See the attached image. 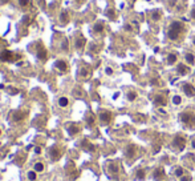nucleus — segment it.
I'll list each match as a JSON object with an SVG mask.
<instances>
[{
    "mask_svg": "<svg viewBox=\"0 0 195 181\" xmlns=\"http://www.w3.org/2000/svg\"><path fill=\"white\" fill-rule=\"evenodd\" d=\"M86 121H88V125H93L94 124V116L93 115H88Z\"/></svg>",
    "mask_w": 195,
    "mask_h": 181,
    "instance_id": "obj_30",
    "label": "nucleus"
},
{
    "mask_svg": "<svg viewBox=\"0 0 195 181\" xmlns=\"http://www.w3.org/2000/svg\"><path fill=\"white\" fill-rule=\"evenodd\" d=\"M60 21L63 23V24H66V23L69 21V15H68L66 11H61V13H60Z\"/></svg>",
    "mask_w": 195,
    "mask_h": 181,
    "instance_id": "obj_20",
    "label": "nucleus"
},
{
    "mask_svg": "<svg viewBox=\"0 0 195 181\" xmlns=\"http://www.w3.org/2000/svg\"><path fill=\"white\" fill-rule=\"evenodd\" d=\"M19 5L23 8L31 7V0H19Z\"/></svg>",
    "mask_w": 195,
    "mask_h": 181,
    "instance_id": "obj_27",
    "label": "nucleus"
},
{
    "mask_svg": "<svg viewBox=\"0 0 195 181\" xmlns=\"http://www.w3.org/2000/svg\"><path fill=\"white\" fill-rule=\"evenodd\" d=\"M173 145L177 146L179 151H182V149L185 148V145H186L185 137H183V136H175V139H174V141H173Z\"/></svg>",
    "mask_w": 195,
    "mask_h": 181,
    "instance_id": "obj_8",
    "label": "nucleus"
},
{
    "mask_svg": "<svg viewBox=\"0 0 195 181\" xmlns=\"http://www.w3.org/2000/svg\"><path fill=\"white\" fill-rule=\"evenodd\" d=\"M125 30H126V31H131V25H130V24H126V25H125Z\"/></svg>",
    "mask_w": 195,
    "mask_h": 181,
    "instance_id": "obj_38",
    "label": "nucleus"
},
{
    "mask_svg": "<svg viewBox=\"0 0 195 181\" xmlns=\"http://www.w3.org/2000/svg\"><path fill=\"white\" fill-rule=\"evenodd\" d=\"M177 59H178L177 55H175V53H170L167 56V63L171 65V64H174V63H177Z\"/></svg>",
    "mask_w": 195,
    "mask_h": 181,
    "instance_id": "obj_26",
    "label": "nucleus"
},
{
    "mask_svg": "<svg viewBox=\"0 0 195 181\" xmlns=\"http://www.w3.org/2000/svg\"><path fill=\"white\" fill-rule=\"evenodd\" d=\"M191 145H193V148H195V139L191 141Z\"/></svg>",
    "mask_w": 195,
    "mask_h": 181,
    "instance_id": "obj_41",
    "label": "nucleus"
},
{
    "mask_svg": "<svg viewBox=\"0 0 195 181\" xmlns=\"http://www.w3.org/2000/svg\"><path fill=\"white\" fill-rule=\"evenodd\" d=\"M76 1H83V0H76Z\"/></svg>",
    "mask_w": 195,
    "mask_h": 181,
    "instance_id": "obj_43",
    "label": "nucleus"
},
{
    "mask_svg": "<svg viewBox=\"0 0 195 181\" xmlns=\"http://www.w3.org/2000/svg\"><path fill=\"white\" fill-rule=\"evenodd\" d=\"M93 30H94L96 33H102L104 32V23L102 21H97L94 24V27H93Z\"/></svg>",
    "mask_w": 195,
    "mask_h": 181,
    "instance_id": "obj_18",
    "label": "nucleus"
},
{
    "mask_svg": "<svg viewBox=\"0 0 195 181\" xmlns=\"http://www.w3.org/2000/svg\"><path fill=\"white\" fill-rule=\"evenodd\" d=\"M98 117H100V121L102 124H109L110 120H112V113L109 111H101Z\"/></svg>",
    "mask_w": 195,
    "mask_h": 181,
    "instance_id": "obj_7",
    "label": "nucleus"
},
{
    "mask_svg": "<svg viewBox=\"0 0 195 181\" xmlns=\"http://www.w3.org/2000/svg\"><path fill=\"white\" fill-rule=\"evenodd\" d=\"M66 131L70 136H74V134H77L78 132H80V128H78V125H76V124H68Z\"/></svg>",
    "mask_w": 195,
    "mask_h": 181,
    "instance_id": "obj_12",
    "label": "nucleus"
},
{
    "mask_svg": "<svg viewBox=\"0 0 195 181\" xmlns=\"http://www.w3.org/2000/svg\"><path fill=\"white\" fill-rule=\"evenodd\" d=\"M27 177H28V180H29V181H36V180H37V172L29 171L27 173Z\"/></svg>",
    "mask_w": 195,
    "mask_h": 181,
    "instance_id": "obj_23",
    "label": "nucleus"
},
{
    "mask_svg": "<svg viewBox=\"0 0 195 181\" xmlns=\"http://www.w3.org/2000/svg\"><path fill=\"white\" fill-rule=\"evenodd\" d=\"M126 96H128V100H129V101H134V100L137 99V93H135L134 91L128 92V95H126Z\"/></svg>",
    "mask_w": 195,
    "mask_h": 181,
    "instance_id": "obj_28",
    "label": "nucleus"
},
{
    "mask_svg": "<svg viewBox=\"0 0 195 181\" xmlns=\"http://www.w3.org/2000/svg\"><path fill=\"white\" fill-rule=\"evenodd\" d=\"M0 134H1V129H0Z\"/></svg>",
    "mask_w": 195,
    "mask_h": 181,
    "instance_id": "obj_44",
    "label": "nucleus"
},
{
    "mask_svg": "<svg viewBox=\"0 0 195 181\" xmlns=\"http://www.w3.org/2000/svg\"><path fill=\"white\" fill-rule=\"evenodd\" d=\"M185 59H186V61H187L188 64H194V63H195V56H194V53L187 52V53L185 55Z\"/></svg>",
    "mask_w": 195,
    "mask_h": 181,
    "instance_id": "obj_22",
    "label": "nucleus"
},
{
    "mask_svg": "<svg viewBox=\"0 0 195 181\" xmlns=\"http://www.w3.org/2000/svg\"><path fill=\"white\" fill-rule=\"evenodd\" d=\"M193 43H194V44H195V37H194V39H193Z\"/></svg>",
    "mask_w": 195,
    "mask_h": 181,
    "instance_id": "obj_42",
    "label": "nucleus"
},
{
    "mask_svg": "<svg viewBox=\"0 0 195 181\" xmlns=\"http://www.w3.org/2000/svg\"><path fill=\"white\" fill-rule=\"evenodd\" d=\"M35 152H36V153H41V148H39V146H37V148L35 149Z\"/></svg>",
    "mask_w": 195,
    "mask_h": 181,
    "instance_id": "obj_40",
    "label": "nucleus"
},
{
    "mask_svg": "<svg viewBox=\"0 0 195 181\" xmlns=\"http://www.w3.org/2000/svg\"><path fill=\"white\" fill-rule=\"evenodd\" d=\"M81 76H83V77H88V76H89V71H88L86 68H83V69H81Z\"/></svg>",
    "mask_w": 195,
    "mask_h": 181,
    "instance_id": "obj_32",
    "label": "nucleus"
},
{
    "mask_svg": "<svg viewBox=\"0 0 195 181\" xmlns=\"http://www.w3.org/2000/svg\"><path fill=\"white\" fill-rule=\"evenodd\" d=\"M177 5V0H170V7H175Z\"/></svg>",
    "mask_w": 195,
    "mask_h": 181,
    "instance_id": "obj_36",
    "label": "nucleus"
},
{
    "mask_svg": "<svg viewBox=\"0 0 195 181\" xmlns=\"http://www.w3.org/2000/svg\"><path fill=\"white\" fill-rule=\"evenodd\" d=\"M35 53H36V56H37V59H40L41 61H45L48 57L47 48L44 47V44L41 41H37L35 44Z\"/></svg>",
    "mask_w": 195,
    "mask_h": 181,
    "instance_id": "obj_5",
    "label": "nucleus"
},
{
    "mask_svg": "<svg viewBox=\"0 0 195 181\" xmlns=\"http://www.w3.org/2000/svg\"><path fill=\"white\" fill-rule=\"evenodd\" d=\"M64 153V148H61L60 145H50L49 148H48L47 151V154H48V159L50 160L52 163L57 161V160H60V157L63 156Z\"/></svg>",
    "mask_w": 195,
    "mask_h": 181,
    "instance_id": "obj_2",
    "label": "nucleus"
},
{
    "mask_svg": "<svg viewBox=\"0 0 195 181\" xmlns=\"http://www.w3.org/2000/svg\"><path fill=\"white\" fill-rule=\"evenodd\" d=\"M179 119L187 127H195V113L193 112H183V113H180Z\"/></svg>",
    "mask_w": 195,
    "mask_h": 181,
    "instance_id": "obj_4",
    "label": "nucleus"
},
{
    "mask_svg": "<svg viewBox=\"0 0 195 181\" xmlns=\"http://www.w3.org/2000/svg\"><path fill=\"white\" fill-rule=\"evenodd\" d=\"M13 120L15 121H21L23 119H25V116H27V112H23V111H16L13 112Z\"/></svg>",
    "mask_w": 195,
    "mask_h": 181,
    "instance_id": "obj_13",
    "label": "nucleus"
},
{
    "mask_svg": "<svg viewBox=\"0 0 195 181\" xmlns=\"http://www.w3.org/2000/svg\"><path fill=\"white\" fill-rule=\"evenodd\" d=\"M105 72H106V75H109V76H110V75H113V69H112V68H106V69H105Z\"/></svg>",
    "mask_w": 195,
    "mask_h": 181,
    "instance_id": "obj_35",
    "label": "nucleus"
},
{
    "mask_svg": "<svg viewBox=\"0 0 195 181\" xmlns=\"http://www.w3.org/2000/svg\"><path fill=\"white\" fill-rule=\"evenodd\" d=\"M55 68H56V69H58L60 72L65 73L68 71V64H66L65 60H57V61L55 63Z\"/></svg>",
    "mask_w": 195,
    "mask_h": 181,
    "instance_id": "obj_10",
    "label": "nucleus"
},
{
    "mask_svg": "<svg viewBox=\"0 0 195 181\" xmlns=\"http://www.w3.org/2000/svg\"><path fill=\"white\" fill-rule=\"evenodd\" d=\"M179 181H190V177H180V180Z\"/></svg>",
    "mask_w": 195,
    "mask_h": 181,
    "instance_id": "obj_37",
    "label": "nucleus"
},
{
    "mask_svg": "<svg viewBox=\"0 0 195 181\" xmlns=\"http://www.w3.org/2000/svg\"><path fill=\"white\" fill-rule=\"evenodd\" d=\"M16 59H20V55H16V53H13L12 51H8V49L0 51V61L12 63V61H15Z\"/></svg>",
    "mask_w": 195,
    "mask_h": 181,
    "instance_id": "obj_3",
    "label": "nucleus"
},
{
    "mask_svg": "<svg viewBox=\"0 0 195 181\" xmlns=\"http://www.w3.org/2000/svg\"><path fill=\"white\" fill-rule=\"evenodd\" d=\"M44 169H45V165L43 163H40V161L35 163V165H33V171L37 172V173H43Z\"/></svg>",
    "mask_w": 195,
    "mask_h": 181,
    "instance_id": "obj_16",
    "label": "nucleus"
},
{
    "mask_svg": "<svg viewBox=\"0 0 195 181\" xmlns=\"http://www.w3.org/2000/svg\"><path fill=\"white\" fill-rule=\"evenodd\" d=\"M183 32V24L180 21H173L167 30V37L170 40H178Z\"/></svg>",
    "mask_w": 195,
    "mask_h": 181,
    "instance_id": "obj_1",
    "label": "nucleus"
},
{
    "mask_svg": "<svg viewBox=\"0 0 195 181\" xmlns=\"http://www.w3.org/2000/svg\"><path fill=\"white\" fill-rule=\"evenodd\" d=\"M145 177H146V171L143 168H141V169H138L137 171V179L138 180H145Z\"/></svg>",
    "mask_w": 195,
    "mask_h": 181,
    "instance_id": "obj_24",
    "label": "nucleus"
},
{
    "mask_svg": "<svg viewBox=\"0 0 195 181\" xmlns=\"http://www.w3.org/2000/svg\"><path fill=\"white\" fill-rule=\"evenodd\" d=\"M85 43H86L85 37H84V36H81V35H78L77 37H76L74 45H76V48H77L78 51H81V49H83L84 47H85Z\"/></svg>",
    "mask_w": 195,
    "mask_h": 181,
    "instance_id": "obj_11",
    "label": "nucleus"
},
{
    "mask_svg": "<svg viewBox=\"0 0 195 181\" xmlns=\"http://www.w3.org/2000/svg\"><path fill=\"white\" fill-rule=\"evenodd\" d=\"M125 154H126V157H134V154H135V146L134 145H129L128 148H126V151H125Z\"/></svg>",
    "mask_w": 195,
    "mask_h": 181,
    "instance_id": "obj_19",
    "label": "nucleus"
},
{
    "mask_svg": "<svg viewBox=\"0 0 195 181\" xmlns=\"http://www.w3.org/2000/svg\"><path fill=\"white\" fill-rule=\"evenodd\" d=\"M63 49L68 51V40L66 39H64V41H63Z\"/></svg>",
    "mask_w": 195,
    "mask_h": 181,
    "instance_id": "obj_34",
    "label": "nucleus"
},
{
    "mask_svg": "<svg viewBox=\"0 0 195 181\" xmlns=\"http://www.w3.org/2000/svg\"><path fill=\"white\" fill-rule=\"evenodd\" d=\"M163 176H165V172H163L162 168H157L154 171V173H153V177H154L155 180H161L163 179Z\"/></svg>",
    "mask_w": 195,
    "mask_h": 181,
    "instance_id": "obj_15",
    "label": "nucleus"
},
{
    "mask_svg": "<svg viewBox=\"0 0 195 181\" xmlns=\"http://www.w3.org/2000/svg\"><path fill=\"white\" fill-rule=\"evenodd\" d=\"M161 18H162V12H161L159 10H154L151 12V19L154 20V21H158Z\"/></svg>",
    "mask_w": 195,
    "mask_h": 181,
    "instance_id": "obj_21",
    "label": "nucleus"
},
{
    "mask_svg": "<svg viewBox=\"0 0 195 181\" xmlns=\"http://www.w3.org/2000/svg\"><path fill=\"white\" fill-rule=\"evenodd\" d=\"M154 104L157 105V107H159V105H166V97L162 96V95L155 96L154 97Z\"/></svg>",
    "mask_w": 195,
    "mask_h": 181,
    "instance_id": "obj_14",
    "label": "nucleus"
},
{
    "mask_svg": "<svg viewBox=\"0 0 195 181\" xmlns=\"http://www.w3.org/2000/svg\"><path fill=\"white\" fill-rule=\"evenodd\" d=\"M106 171H108V173L110 174V176H115V174L120 172V168H118V165H117V163H114V161H109L108 164H106Z\"/></svg>",
    "mask_w": 195,
    "mask_h": 181,
    "instance_id": "obj_6",
    "label": "nucleus"
},
{
    "mask_svg": "<svg viewBox=\"0 0 195 181\" xmlns=\"http://www.w3.org/2000/svg\"><path fill=\"white\" fill-rule=\"evenodd\" d=\"M68 104H69V100H68L66 97H60V99H58V105H60L61 108L68 107Z\"/></svg>",
    "mask_w": 195,
    "mask_h": 181,
    "instance_id": "obj_25",
    "label": "nucleus"
},
{
    "mask_svg": "<svg viewBox=\"0 0 195 181\" xmlns=\"http://www.w3.org/2000/svg\"><path fill=\"white\" fill-rule=\"evenodd\" d=\"M31 21H32V18H31L29 15L24 16V19H23V23H24V25H27V27L31 24Z\"/></svg>",
    "mask_w": 195,
    "mask_h": 181,
    "instance_id": "obj_29",
    "label": "nucleus"
},
{
    "mask_svg": "<svg viewBox=\"0 0 195 181\" xmlns=\"http://www.w3.org/2000/svg\"><path fill=\"white\" fill-rule=\"evenodd\" d=\"M191 18H193V19L195 20V8H194L193 11H191Z\"/></svg>",
    "mask_w": 195,
    "mask_h": 181,
    "instance_id": "obj_39",
    "label": "nucleus"
},
{
    "mask_svg": "<svg viewBox=\"0 0 195 181\" xmlns=\"http://www.w3.org/2000/svg\"><path fill=\"white\" fill-rule=\"evenodd\" d=\"M182 89H183V93H185L186 96H188V97H193L194 95H195V88H194V85L188 84V83L183 84Z\"/></svg>",
    "mask_w": 195,
    "mask_h": 181,
    "instance_id": "obj_9",
    "label": "nucleus"
},
{
    "mask_svg": "<svg viewBox=\"0 0 195 181\" xmlns=\"http://www.w3.org/2000/svg\"><path fill=\"white\" fill-rule=\"evenodd\" d=\"M180 103H182V99H180V96H174V97H173V104L179 105Z\"/></svg>",
    "mask_w": 195,
    "mask_h": 181,
    "instance_id": "obj_31",
    "label": "nucleus"
},
{
    "mask_svg": "<svg viewBox=\"0 0 195 181\" xmlns=\"http://www.w3.org/2000/svg\"><path fill=\"white\" fill-rule=\"evenodd\" d=\"M175 174H177V176H179V177H182L183 176V169L182 168H178L177 171H175Z\"/></svg>",
    "mask_w": 195,
    "mask_h": 181,
    "instance_id": "obj_33",
    "label": "nucleus"
},
{
    "mask_svg": "<svg viewBox=\"0 0 195 181\" xmlns=\"http://www.w3.org/2000/svg\"><path fill=\"white\" fill-rule=\"evenodd\" d=\"M178 73L179 75H187L188 72H190V68L187 67V65H183V64H179L178 65Z\"/></svg>",
    "mask_w": 195,
    "mask_h": 181,
    "instance_id": "obj_17",
    "label": "nucleus"
}]
</instances>
